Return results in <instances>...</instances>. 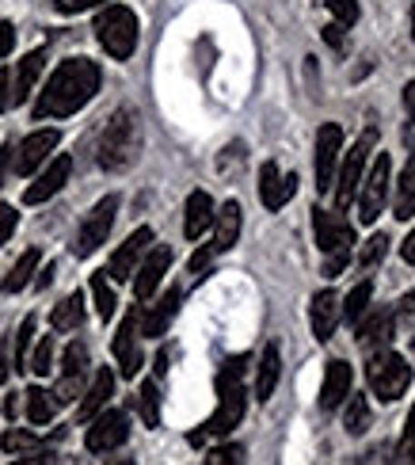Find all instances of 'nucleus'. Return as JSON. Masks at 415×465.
<instances>
[{"mask_svg":"<svg viewBox=\"0 0 415 465\" xmlns=\"http://www.w3.org/2000/svg\"><path fill=\"white\" fill-rule=\"evenodd\" d=\"M100 81H104V73L95 62H88V57H69V62H62L54 69L46 88L38 92L35 119L38 123L43 119H69V114H76L81 107H88L95 100Z\"/></svg>","mask_w":415,"mask_h":465,"instance_id":"nucleus-1","label":"nucleus"},{"mask_svg":"<svg viewBox=\"0 0 415 465\" xmlns=\"http://www.w3.org/2000/svg\"><path fill=\"white\" fill-rule=\"evenodd\" d=\"M248 409V397H244V359H229L222 371H217V409L213 416L203 423L199 431L191 435L194 447H203L206 439H225L232 428H241Z\"/></svg>","mask_w":415,"mask_h":465,"instance_id":"nucleus-2","label":"nucleus"},{"mask_svg":"<svg viewBox=\"0 0 415 465\" xmlns=\"http://www.w3.org/2000/svg\"><path fill=\"white\" fill-rule=\"evenodd\" d=\"M137 157H142V114L126 104L107 119L100 145H95V161L104 172H126L137 164Z\"/></svg>","mask_w":415,"mask_h":465,"instance_id":"nucleus-3","label":"nucleus"},{"mask_svg":"<svg viewBox=\"0 0 415 465\" xmlns=\"http://www.w3.org/2000/svg\"><path fill=\"white\" fill-rule=\"evenodd\" d=\"M366 381H370V393H373V397H381L385 404H392V401H400V397L408 393V385H411V366H408L404 355L381 347V351H370Z\"/></svg>","mask_w":415,"mask_h":465,"instance_id":"nucleus-4","label":"nucleus"},{"mask_svg":"<svg viewBox=\"0 0 415 465\" xmlns=\"http://www.w3.org/2000/svg\"><path fill=\"white\" fill-rule=\"evenodd\" d=\"M137 15L126 8V5H107L95 19V38L100 46L114 57V62H126V57L137 50Z\"/></svg>","mask_w":415,"mask_h":465,"instance_id":"nucleus-5","label":"nucleus"},{"mask_svg":"<svg viewBox=\"0 0 415 465\" xmlns=\"http://www.w3.org/2000/svg\"><path fill=\"white\" fill-rule=\"evenodd\" d=\"M373 142H378V134L373 130H366L359 142L351 145V153H347V161H343V168L335 172V210H343L351 206V199H359V187H362V176H366V161H370V153H373Z\"/></svg>","mask_w":415,"mask_h":465,"instance_id":"nucleus-6","label":"nucleus"},{"mask_svg":"<svg viewBox=\"0 0 415 465\" xmlns=\"http://www.w3.org/2000/svg\"><path fill=\"white\" fill-rule=\"evenodd\" d=\"M114 214H118V195H107V199H100L88 210V218L81 222V229H76V241H73V256L76 260H88L92 252H100V244H107Z\"/></svg>","mask_w":415,"mask_h":465,"instance_id":"nucleus-7","label":"nucleus"},{"mask_svg":"<svg viewBox=\"0 0 415 465\" xmlns=\"http://www.w3.org/2000/svg\"><path fill=\"white\" fill-rule=\"evenodd\" d=\"M389 187H392V161H389V153H378L370 176H362V187H359V218L366 225L381 218V206L389 203Z\"/></svg>","mask_w":415,"mask_h":465,"instance_id":"nucleus-8","label":"nucleus"},{"mask_svg":"<svg viewBox=\"0 0 415 465\" xmlns=\"http://www.w3.org/2000/svg\"><path fill=\"white\" fill-rule=\"evenodd\" d=\"M88 423H92V428L84 435V447L92 454H114L130 439V416L123 409H104L100 416H92Z\"/></svg>","mask_w":415,"mask_h":465,"instance_id":"nucleus-9","label":"nucleus"},{"mask_svg":"<svg viewBox=\"0 0 415 465\" xmlns=\"http://www.w3.org/2000/svg\"><path fill=\"white\" fill-rule=\"evenodd\" d=\"M88 390V347L81 340H73L65 347V359H62V381H57V404H69L76 397H84Z\"/></svg>","mask_w":415,"mask_h":465,"instance_id":"nucleus-10","label":"nucleus"},{"mask_svg":"<svg viewBox=\"0 0 415 465\" xmlns=\"http://www.w3.org/2000/svg\"><path fill=\"white\" fill-rule=\"evenodd\" d=\"M57 142H62V134H57L54 126H46V130H35V134H27V138L15 145V157H12V172H15V176H35V168H43V164L50 161V153L57 149Z\"/></svg>","mask_w":415,"mask_h":465,"instance_id":"nucleus-11","label":"nucleus"},{"mask_svg":"<svg viewBox=\"0 0 415 465\" xmlns=\"http://www.w3.org/2000/svg\"><path fill=\"white\" fill-rule=\"evenodd\" d=\"M168 267H172V248L168 244H153L142 256V263H137V271H133V298L149 302L156 290H161Z\"/></svg>","mask_w":415,"mask_h":465,"instance_id":"nucleus-12","label":"nucleus"},{"mask_svg":"<svg viewBox=\"0 0 415 465\" xmlns=\"http://www.w3.org/2000/svg\"><path fill=\"white\" fill-rule=\"evenodd\" d=\"M312 232H316V248L324 252H340V248H354V225L340 214V210H312Z\"/></svg>","mask_w":415,"mask_h":465,"instance_id":"nucleus-13","label":"nucleus"},{"mask_svg":"<svg viewBox=\"0 0 415 465\" xmlns=\"http://www.w3.org/2000/svg\"><path fill=\"white\" fill-rule=\"evenodd\" d=\"M153 248V229L149 225H142V229H133L130 237L118 244V252L111 256V263H107V279L111 282H126V279H133V271H137V263H142V256Z\"/></svg>","mask_w":415,"mask_h":465,"instance_id":"nucleus-14","label":"nucleus"},{"mask_svg":"<svg viewBox=\"0 0 415 465\" xmlns=\"http://www.w3.org/2000/svg\"><path fill=\"white\" fill-rule=\"evenodd\" d=\"M340 153H343V126L340 123H324L321 134H316V187L321 191H328L335 183Z\"/></svg>","mask_w":415,"mask_h":465,"instance_id":"nucleus-15","label":"nucleus"},{"mask_svg":"<svg viewBox=\"0 0 415 465\" xmlns=\"http://www.w3.org/2000/svg\"><path fill=\"white\" fill-rule=\"evenodd\" d=\"M69 172H73V157H65V153H57V157L38 172L35 176V183L24 191V203L27 206H43V203H50L57 191H62L65 183H69Z\"/></svg>","mask_w":415,"mask_h":465,"instance_id":"nucleus-16","label":"nucleus"},{"mask_svg":"<svg viewBox=\"0 0 415 465\" xmlns=\"http://www.w3.org/2000/svg\"><path fill=\"white\" fill-rule=\"evenodd\" d=\"M137 309H130V313L123 317V324H118L114 332V359H118V374L123 378H137V371H142V343H137Z\"/></svg>","mask_w":415,"mask_h":465,"instance_id":"nucleus-17","label":"nucleus"},{"mask_svg":"<svg viewBox=\"0 0 415 465\" xmlns=\"http://www.w3.org/2000/svg\"><path fill=\"white\" fill-rule=\"evenodd\" d=\"M293 191H298V176H282V168L274 164V161H267L263 168H260V199H263V206L271 210H282L290 199H293Z\"/></svg>","mask_w":415,"mask_h":465,"instance_id":"nucleus-18","label":"nucleus"},{"mask_svg":"<svg viewBox=\"0 0 415 465\" xmlns=\"http://www.w3.org/2000/svg\"><path fill=\"white\" fill-rule=\"evenodd\" d=\"M241 225H244V214H241V203H225L222 210H213V241H210V248H213V256H222V252H229V248H236V241H241Z\"/></svg>","mask_w":415,"mask_h":465,"instance_id":"nucleus-19","label":"nucleus"},{"mask_svg":"<svg viewBox=\"0 0 415 465\" xmlns=\"http://www.w3.org/2000/svg\"><path fill=\"white\" fill-rule=\"evenodd\" d=\"M180 302H183V290L180 286H172L168 294L156 302L149 313L137 321V328H142V336H149V340H161L168 328H172V321H175V313H180Z\"/></svg>","mask_w":415,"mask_h":465,"instance_id":"nucleus-20","label":"nucleus"},{"mask_svg":"<svg viewBox=\"0 0 415 465\" xmlns=\"http://www.w3.org/2000/svg\"><path fill=\"white\" fill-rule=\"evenodd\" d=\"M309 324H312V336L328 343L335 336V324H340V294L335 290H321L309 305Z\"/></svg>","mask_w":415,"mask_h":465,"instance_id":"nucleus-21","label":"nucleus"},{"mask_svg":"<svg viewBox=\"0 0 415 465\" xmlns=\"http://www.w3.org/2000/svg\"><path fill=\"white\" fill-rule=\"evenodd\" d=\"M392 328H397V313H392V309H373L370 317L359 321V343L366 347V355H370V351H381V347H389Z\"/></svg>","mask_w":415,"mask_h":465,"instance_id":"nucleus-22","label":"nucleus"},{"mask_svg":"<svg viewBox=\"0 0 415 465\" xmlns=\"http://www.w3.org/2000/svg\"><path fill=\"white\" fill-rule=\"evenodd\" d=\"M351 381H354L351 366H347L343 359H331L328 371H324V385H321V409H324V412H335V409H340V404L347 401Z\"/></svg>","mask_w":415,"mask_h":465,"instance_id":"nucleus-23","label":"nucleus"},{"mask_svg":"<svg viewBox=\"0 0 415 465\" xmlns=\"http://www.w3.org/2000/svg\"><path fill=\"white\" fill-rule=\"evenodd\" d=\"M111 393H114V374L107 371V366H100V371H95V378L88 381L84 397H81V409H76V416H81V423H88L92 416H100V412L107 409Z\"/></svg>","mask_w":415,"mask_h":465,"instance_id":"nucleus-24","label":"nucleus"},{"mask_svg":"<svg viewBox=\"0 0 415 465\" xmlns=\"http://www.w3.org/2000/svg\"><path fill=\"white\" fill-rule=\"evenodd\" d=\"M210 225H213V199L206 195V191H191L187 206H183V237L199 241Z\"/></svg>","mask_w":415,"mask_h":465,"instance_id":"nucleus-25","label":"nucleus"},{"mask_svg":"<svg viewBox=\"0 0 415 465\" xmlns=\"http://www.w3.org/2000/svg\"><path fill=\"white\" fill-rule=\"evenodd\" d=\"M43 65H46V50H31L24 62H19V69H15V76H12V107H19V104L31 100L35 81H38V73H43Z\"/></svg>","mask_w":415,"mask_h":465,"instance_id":"nucleus-26","label":"nucleus"},{"mask_svg":"<svg viewBox=\"0 0 415 465\" xmlns=\"http://www.w3.org/2000/svg\"><path fill=\"white\" fill-rule=\"evenodd\" d=\"M282 378V355H279V343H267L263 355H260V371H255V401L267 404L274 385Z\"/></svg>","mask_w":415,"mask_h":465,"instance_id":"nucleus-27","label":"nucleus"},{"mask_svg":"<svg viewBox=\"0 0 415 465\" xmlns=\"http://www.w3.org/2000/svg\"><path fill=\"white\" fill-rule=\"evenodd\" d=\"M38 263H43V248H27L24 256L12 263V271L5 275V282H0V290H5V294H19V290L38 275Z\"/></svg>","mask_w":415,"mask_h":465,"instance_id":"nucleus-28","label":"nucleus"},{"mask_svg":"<svg viewBox=\"0 0 415 465\" xmlns=\"http://www.w3.org/2000/svg\"><path fill=\"white\" fill-rule=\"evenodd\" d=\"M50 324H54V332H73V328L84 324V294H81V290H73L69 298H62L54 305Z\"/></svg>","mask_w":415,"mask_h":465,"instance_id":"nucleus-29","label":"nucleus"},{"mask_svg":"<svg viewBox=\"0 0 415 465\" xmlns=\"http://www.w3.org/2000/svg\"><path fill=\"white\" fill-rule=\"evenodd\" d=\"M27 397V420L35 423V428H46V423L57 416V397L50 393V390H38V385H31V390L24 393Z\"/></svg>","mask_w":415,"mask_h":465,"instance_id":"nucleus-30","label":"nucleus"},{"mask_svg":"<svg viewBox=\"0 0 415 465\" xmlns=\"http://www.w3.org/2000/svg\"><path fill=\"white\" fill-rule=\"evenodd\" d=\"M370 298H373V282L362 279L347 298H340V317L351 321V324H359V321L366 317V309H370Z\"/></svg>","mask_w":415,"mask_h":465,"instance_id":"nucleus-31","label":"nucleus"},{"mask_svg":"<svg viewBox=\"0 0 415 465\" xmlns=\"http://www.w3.org/2000/svg\"><path fill=\"white\" fill-rule=\"evenodd\" d=\"M347 409H343V428L347 435H362L370 428V401L362 393H347Z\"/></svg>","mask_w":415,"mask_h":465,"instance_id":"nucleus-32","label":"nucleus"},{"mask_svg":"<svg viewBox=\"0 0 415 465\" xmlns=\"http://www.w3.org/2000/svg\"><path fill=\"white\" fill-rule=\"evenodd\" d=\"M415 214V164L404 168V176L397 183V199H392V218L408 222Z\"/></svg>","mask_w":415,"mask_h":465,"instance_id":"nucleus-33","label":"nucleus"},{"mask_svg":"<svg viewBox=\"0 0 415 465\" xmlns=\"http://www.w3.org/2000/svg\"><path fill=\"white\" fill-rule=\"evenodd\" d=\"M92 298H95V313H100L104 321H111L118 298H114V286L107 279V271H95V275H92Z\"/></svg>","mask_w":415,"mask_h":465,"instance_id":"nucleus-34","label":"nucleus"},{"mask_svg":"<svg viewBox=\"0 0 415 465\" xmlns=\"http://www.w3.org/2000/svg\"><path fill=\"white\" fill-rule=\"evenodd\" d=\"M137 412H142L145 428H161V390H156V378L142 385V393H137Z\"/></svg>","mask_w":415,"mask_h":465,"instance_id":"nucleus-35","label":"nucleus"},{"mask_svg":"<svg viewBox=\"0 0 415 465\" xmlns=\"http://www.w3.org/2000/svg\"><path fill=\"white\" fill-rule=\"evenodd\" d=\"M35 328L38 321L35 317H24V324H19V332H15V355H12V366L15 371H27V355H31V343H35Z\"/></svg>","mask_w":415,"mask_h":465,"instance_id":"nucleus-36","label":"nucleus"},{"mask_svg":"<svg viewBox=\"0 0 415 465\" xmlns=\"http://www.w3.org/2000/svg\"><path fill=\"white\" fill-rule=\"evenodd\" d=\"M27 371L38 374V378L54 371V336H43V340H38V347L27 355Z\"/></svg>","mask_w":415,"mask_h":465,"instance_id":"nucleus-37","label":"nucleus"},{"mask_svg":"<svg viewBox=\"0 0 415 465\" xmlns=\"http://www.w3.org/2000/svg\"><path fill=\"white\" fill-rule=\"evenodd\" d=\"M0 447H5L8 454H27V450H35V447H43V439H38L35 431H5L0 435Z\"/></svg>","mask_w":415,"mask_h":465,"instance_id":"nucleus-38","label":"nucleus"},{"mask_svg":"<svg viewBox=\"0 0 415 465\" xmlns=\"http://www.w3.org/2000/svg\"><path fill=\"white\" fill-rule=\"evenodd\" d=\"M206 465H244V447L241 442H225L206 454Z\"/></svg>","mask_w":415,"mask_h":465,"instance_id":"nucleus-39","label":"nucleus"},{"mask_svg":"<svg viewBox=\"0 0 415 465\" xmlns=\"http://www.w3.org/2000/svg\"><path fill=\"white\" fill-rule=\"evenodd\" d=\"M328 8H331V15H335V24L340 27L359 24V0H328Z\"/></svg>","mask_w":415,"mask_h":465,"instance_id":"nucleus-40","label":"nucleus"},{"mask_svg":"<svg viewBox=\"0 0 415 465\" xmlns=\"http://www.w3.org/2000/svg\"><path fill=\"white\" fill-rule=\"evenodd\" d=\"M385 252H389V237H385V232H378V237H370L366 241V248H362V267H378L381 260H385Z\"/></svg>","mask_w":415,"mask_h":465,"instance_id":"nucleus-41","label":"nucleus"},{"mask_svg":"<svg viewBox=\"0 0 415 465\" xmlns=\"http://www.w3.org/2000/svg\"><path fill=\"white\" fill-rule=\"evenodd\" d=\"M411 454H415V404H411V412H408V420H404V435H400V442H397V461L404 465Z\"/></svg>","mask_w":415,"mask_h":465,"instance_id":"nucleus-42","label":"nucleus"},{"mask_svg":"<svg viewBox=\"0 0 415 465\" xmlns=\"http://www.w3.org/2000/svg\"><path fill=\"white\" fill-rule=\"evenodd\" d=\"M397 317L404 321V328H408V340H411V347H415V290H411V294H404V298H400V305H397Z\"/></svg>","mask_w":415,"mask_h":465,"instance_id":"nucleus-43","label":"nucleus"},{"mask_svg":"<svg viewBox=\"0 0 415 465\" xmlns=\"http://www.w3.org/2000/svg\"><path fill=\"white\" fill-rule=\"evenodd\" d=\"M347 263H351V248H340V252H328V263H324V279H340Z\"/></svg>","mask_w":415,"mask_h":465,"instance_id":"nucleus-44","label":"nucleus"},{"mask_svg":"<svg viewBox=\"0 0 415 465\" xmlns=\"http://www.w3.org/2000/svg\"><path fill=\"white\" fill-rule=\"evenodd\" d=\"M15 222H19V214H15V206H8V203H0V244H8V237L15 232Z\"/></svg>","mask_w":415,"mask_h":465,"instance_id":"nucleus-45","label":"nucleus"},{"mask_svg":"<svg viewBox=\"0 0 415 465\" xmlns=\"http://www.w3.org/2000/svg\"><path fill=\"white\" fill-rule=\"evenodd\" d=\"M50 461H54V454H50V450L35 447V450H27V454H15V461H12V465H50Z\"/></svg>","mask_w":415,"mask_h":465,"instance_id":"nucleus-46","label":"nucleus"},{"mask_svg":"<svg viewBox=\"0 0 415 465\" xmlns=\"http://www.w3.org/2000/svg\"><path fill=\"white\" fill-rule=\"evenodd\" d=\"M12 50H15V27L5 19V24H0V62H5V57H8Z\"/></svg>","mask_w":415,"mask_h":465,"instance_id":"nucleus-47","label":"nucleus"},{"mask_svg":"<svg viewBox=\"0 0 415 465\" xmlns=\"http://www.w3.org/2000/svg\"><path fill=\"white\" fill-rule=\"evenodd\" d=\"M12 111V73L0 69V114Z\"/></svg>","mask_w":415,"mask_h":465,"instance_id":"nucleus-48","label":"nucleus"},{"mask_svg":"<svg viewBox=\"0 0 415 465\" xmlns=\"http://www.w3.org/2000/svg\"><path fill=\"white\" fill-rule=\"evenodd\" d=\"M210 260H213V248L210 244L194 252V256H191V275H203V271L210 267Z\"/></svg>","mask_w":415,"mask_h":465,"instance_id":"nucleus-49","label":"nucleus"},{"mask_svg":"<svg viewBox=\"0 0 415 465\" xmlns=\"http://www.w3.org/2000/svg\"><path fill=\"white\" fill-rule=\"evenodd\" d=\"M12 157H15V145H12V142H5V145H0V187H5L8 172H12Z\"/></svg>","mask_w":415,"mask_h":465,"instance_id":"nucleus-50","label":"nucleus"},{"mask_svg":"<svg viewBox=\"0 0 415 465\" xmlns=\"http://www.w3.org/2000/svg\"><path fill=\"white\" fill-rule=\"evenodd\" d=\"M12 371H15V366H12V343L5 340V343H0V381H8Z\"/></svg>","mask_w":415,"mask_h":465,"instance_id":"nucleus-51","label":"nucleus"},{"mask_svg":"<svg viewBox=\"0 0 415 465\" xmlns=\"http://www.w3.org/2000/svg\"><path fill=\"white\" fill-rule=\"evenodd\" d=\"M324 43H328L331 50H343V27H340V24H328V27H324Z\"/></svg>","mask_w":415,"mask_h":465,"instance_id":"nucleus-52","label":"nucleus"},{"mask_svg":"<svg viewBox=\"0 0 415 465\" xmlns=\"http://www.w3.org/2000/svg\"><path fill=\"white\" fill-rule=\"evenodd\" d=\"M100 5H107V0H65L62 12H88V8H100Z\"/></svg>","mask_w":415,"mask_h":465,"instance_id":"nucleus-53","label":"nucleus"},{"mask_svg":"<svg viewBox=\"0 0 415 465\" xmlns=\"http://www.w3.org/2000/svg\"><path fill=\"white\" fill-rule=\"evenodd\" d=\"M359 465H392V461H389V450H385V447H378V450H370Z\"/></svg>","mask_w":415,"mask_h":465,"instance_id":"nucleus-54","label":"nucleus"},{"mask_svg":"<svg viewBox=\"0 0 415 465\" xmlns=\"http://www.w3.org/2000/svg\"><path fill=\"white\" fill-rule=\"evenodd\" d=\"M400 256H404V260L415 267V229L408 232V237H404V244H400Z\"/></svg>","mask_w":415,"mask_h":465,"instance_id":"nucleus-55","label":"nucleus"},{"mask_svg":"<svg viewBox=\"0 0 415 465\" xmlns=\"http://www.w3.org/2000/svg\"><path fill=\"white\" fill-rule=\"evenodd\" d=\"M404 107H408L411 123H415V81H408V84H404Z\"/></svg>","mask_w":415,"mask_h":465,"instance_id":"nucleus-56","label":"nucleus"},{"mask_svg":"<svg viewBox=\"0 0 415 465\" xmlns=\"http://www.w3.org/2000/svg\"><path fill=\"white\" fill-rule=\"evenodd\" d=\"M50 282H54V263H46L43 271H38V279H35V286H38V290H46Z\"/></svg>","mask_w":415,"mask_h":465,"instance_id":"nucleus-57","label":"nucleus"},{"mask_svg":"<svg viewBox=\"0 0 415 465\" xmlns=\"http://www.w3.org/2000/svg\"><path fill=\"white\" fill-rule=\"evenodd\" d=\"M15 412H19V401H15V393H8V401H5V416L15 420Z\"/></svg>","mask_w":415,"mask_h":465,"instance_id":"nucleus-58","label":"nucleus"},{"mask_svg":"<svg viewBox=\"0 0 415 465\" xmlns=\"http://www.w3.org/2000/svg\"><path fill=\"white\" fill-rule=\"evenodd\" d=\"M107 465H137L130 454H114V458H107Z\"/></svg>","mask_w":415,"mask_h":465,"instance_id":"nucleus-59","label":"nucleus"},{"mask_svg":"<svg viewBox=\"0 0 415 465\" xmlns=\"http://www.w3.org/2000/svg\"><path fill=\"white\" fill-rule=\"evenodd\" d=\"M411 38H415V8H411Z\"/></svg>","mask_w":415,"mask_h":465,"instance_id":"nucleus-60","label":"nucleus"}]
</instances>
